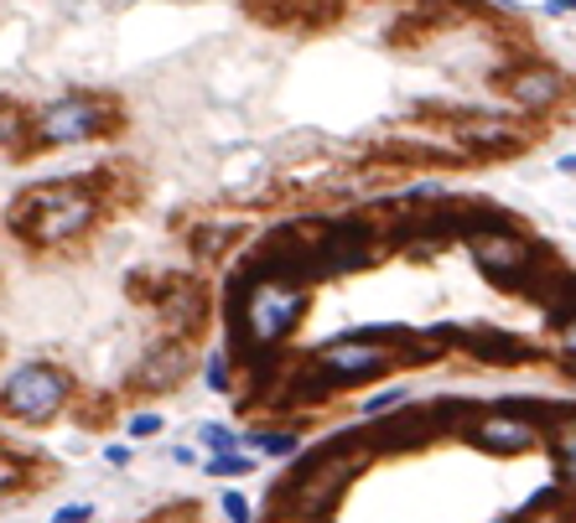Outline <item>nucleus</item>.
<instances>
[{
	"label": "nucleus",
	"mask_w": 576,
	"mask_h": 523,
	"mask_svg": "<svg viewBox=\"0 0 576 523\" xmlns=\"http://www.w3.org/2000/svg\"><path fill=\"white\" fill-rule=\"evenodd\" d=\"M468 441L488 456H519L540 441V425H530L525 415H509V409H488L468 425Z\"/></svg>",
	"instance_id": "nucleus-8"
},
{
	"label": "nucleus",
	"mask_w": 576,
	"mask_h": 523,
	"mask_svg": "<svg viewBox=\"0 0 576 523\" xmlns=\"http://www.w3.org/2000/svg\"><path fill=\"white\" fill-rule=\"evenodd\" d=\"M457 135H462L468 146H478V150H509V146H519V130H515V125H504V120L457 125Z\"/></svg>",
	"instance_id": "nucleus-14"
},
{
	"label": "nucleus",
	"mask_w": 576,
	"mask_h": 523,
	"mask_svg": "<svg viewBox=\"0 0 576 523\" xmlns=\"http://www.w3.org/2000/svg\"><path fill=\"white\" fill-rule=\"evenodd\" d=\"M394 404H406V389H384V394H374V399L364 404V415L374 420V415H384V409H394Z\"/></svg>",
	"instance_id": "nucleus-23"
},
{
	"label": "nucleus",
	"mask_w": 576,
	"mask_h": 523,
	"mask_svg": "<svg viewBox=\"0 0 576 523\" xmlns=\"http://www.w3.org/2000/svg\"><path fill=\"white\" fill-rule=\"evenodd\" d=\"M162 431V415H136L130 420V435H136V441H146V435H156Z\"/></svg>",
	"instance_id": "nucleus-25"
},
{
	"label": "nucleus",
	"mask_w": 576,
	"mask_h": 523,
	"mask_svg": "<svg viewBox=\"0 0 576 523\" xmlns=\"http://www.w3.org/2000/svg\"><path fill=\"white\" fill-rule=\"evenodd\" d=\"M162 312H167V332H172V337H187V327H197V316H203V296H197L193 285H183V290H167Z\"/></svg>",
	"instance_id": "nucleus-13"
},
{
	"label": "nucleus",
	"mask_w": 576,
	"mask_h": 523,
	"mask_svg": "<svg viewBox=\"0 0 576 523\" xmlns=\"http://www.w3.org/2000/svg\"><path fill=\"white\" fill-rule=\"evenodd\" d=\"M250 472H255V456H240V446L208 456V477H250Z\"/></svg>",
	"instance_id": "nucleus-17"
},
{
	"label": "nucleus",
	"mask_w": 576,
	"mask_h": 523,
	"mask_svg": "<svg viewBox=\"0 0 576 523\" xmlns=\"http://www.w3.org/2000/svg\"><path fill=\"white\" fill-rule=\"evenodd\" d=\"M499 6H515V0H499Z\"/></svg>",
	"instance_id": "nucleus-30"
},
{
	"label": "nucleus",
	"mask_w": 576,
	"mask_h": 523,
	"mask_svg": "<svg viewBox=\"0 0 576 523\" xmlns=\"http://www.w3.org/2000/svg\"><path fill=\"white\" fill-rule=\"evenodd\" d=\"M468 255H472V265L484 269L488 280L509 285V290H525V285L540 275V249H535L525 234H515L504 218H494V224H484V228H472V234H468Z\"/></svg>",
	"instance_id": "nucleus-4"
},
{
	"label": "nucleus",
	"mask_w": 576,
	"mask_h": 523,
	"mask_svg": "<svg viewBox=\"0 0 576 523\" xmlns=\"http://www.w3.org/2000/svg\"><path fill=\"white\" fill-rule=\"evenodd\" d=\"M556 327H562V353L566 358H576V312L566 316V322H556Z\"/></svg>",
	"instance_id": "nucleus-26"
},
{
	"label": "nucleus",
	"mask_w": 576,
	"mask_h": 523,
	"mask_svg": "<svg viewBox=\"0 0 576 523\" xmlns=\"http://www.w3.org/2000/svg\"><path fill=\"white\" fill-rule=\"evenodd\" d=\"M364 462H369L364 441H359V435H338V441H328V446L312 451V456L296 466V477L281 487V503L302 523L328 519V513L338 509V497L349 493V482L364 472Z\"/></svg>",
	"instance_id": "nucleus-3"
},
{
	"label": "nucleus",
	"mask_w": 576,
	"mask_h": 523,
	"mask_svg": "<svg viewBox=\"0 0 576 523\" xmlns=\"http://www.w3.org/2000/svg\"><path fill=\"white\" fill-rule=\"evenodd\" d=\"M504 89H509V99H515L519 109H530V115H546V109L562 105L566 78L556 73V68H546V62H530V68H515V73L504 78Z\"/></svg>",
	"instance_id": "nucleus-9"
},
{
	"label": "nucleus",
	"mask_w": 576,
	"mask_h": 523,
	"mask_svg": "<svg viewBox=\"0 0 576 523\" xmlns=\"http://www.w3.org/2000/svg\"><path fill=\"white\" fill-rule=\"evenodd\" d=\"M302 312H306V280L250 265L240 275V285H234V300H228V327H234L240 358L281 347L296 332Z\"/></svg>",
	"instance_id": "nucleus-1"
},
{
	"label": "nucleus",
	"mask_w": 576,
	"mask_h": 523,
	"mask_svg": "<svg viewBox=\"0 0 576 523\" xmlns=\"http://www.w3.org/2000/svg\"><path fill=\"white\" fill-rule=\"evenodd\" d=\"M62 404H68V374L52 368V363H21V368H11L6 384H0V409L27 420V425L52 420Z\"/></svg>",
	"instance_id": "nucleus-6"
},
{
	"label": "nucleus",
	"mask_w": 576,
	"mask_h": 523,
	"mask_svg": "<svg viewBox=\"0 0 576 523\" xmlns=\"http://www.w3.org/2000/svg\"><path fill=\"white\" fill-rule=\"evenodd\" d=\"M183 374H187V353H183V343H162L152 353V358H140V368H136V384L140 389H177L183 384Z\"/></svg>",
	"instance_id": "nucleus-11"
},
{
	"label": "nucleus",
	"mask_w": 576,
	"mask_h": 523,
	"mask_svg": "<svg viewBox=\"0 0 576 523\" xmlns=\"http://www.w3.org/2000/svg\"><path fill=\"white\" fill-rule=\"evenodd\" d=\"M203 378H208L213 394H228V353H208V363H203Z\"/></svg>",
	"instance_id": "nucleus-19"
},
{
	"label": "nucleus",
	"mask_w": 576,
	"mask_h": 523,
	"mask_svg": "<svg viewBox=\"0 0 576 523\" xmlns=\"http://www.w3.org/2000/svg\"><path fill=\"white\" fill-rule=\"evenodd\" d=\"M234 239V228H203L197 234V255H218V244Z\"/></svg>",
	"instance_id": "nucleus-22"
},
{
	"label": "nucleus",
	"mask_w": 576,
	"mask_h": 523,
	"mask_svg": "<svg viewBox=\"0 0 576 523\" xmlns=\"http://www.w3.org/2000/svg\"><path fill=\"white\" fill-rule=\"evenodd\" d=\"M462 343H468V353H478L484 363H525V358H530V347L519 343V337H509V332H494V327L468 332Z\"/></svg>",
	"instance_id": "nucleus-12"
},
{
	"label": "nucleus",
	"mask_w": 576,
	"mask_h": 523,
	"mask_svg": "<svg viewBox=\"0 0 576 523\" xmlns=\"http://www.w3.org/2000/svg\"><path fill=\"white\" fill-rule=\"evenodd\" d=\"M562 171L566 177H576V156H562Z\"/></svg>",
	"instance_id": "nucleus-29"
},
{
	"label": "nucleus",
	"mask_w": 576,
	"mask_h": 523,
	"mask_svg": "<svg viewBox=\"0 0 576 523\" xmlns=\"http://www.w3.org/2000/svg\"><path fill=\"white\" fill-rule=\"evenodd\" d=\"M218 509H224V519H228V523H255V513H250L244 493H224V497H218Z\"/></svg>",
	"instance_id": "nucleus-20"
},
{
	"label": "nucleus",
	"mask_w": 576,
	"mask_h": 523,
	"mask_svg": "<svg viewBox=\"0 0 576 523\" xmlns=\"http://www.w3.org/2000/svg\"><path fill=\"white\" fill-rule=\"evenodd\" d=\"M21 140H31V115H21L16 105H0V150H16Z\"/></svg>",
	"instance_id": "nucleus-16"
},
{
	"label": "nucleus",
	"mask_w": 576,
	"mask_h": 523,
	"mask_svg": "<svg viewBox=\"0 0 576 523\" xmlns=\"http://www.w3.org/2000/svg\"><path fill=\"white\" fill-rule=\"evenodd\" d=\"M437 425H441L437 415H426V409H410V415L380 420V425H374V435H369V446H380V451H410V446H421L426 435H437Z\"/></svg>",
	"instance_id": "nucleus-10"
},
{
	"label": "nucleus",
	"mask_w": 576,
	"mask_h": 523,
	"mask_svg": "<svg viewBox=\"0 0 576 523\" xmlns=\"http://www.w3.org/2000/svg\"><path fill=\"white\" fill-rule=\"evenodd\" d=\"M546 11H550V16H562V11H576V0H546Z\"/></svg>",
	"instance_id": "nucleus-28"
},
{
	"label": "nucleus",
	"mask_w": 576,
	"mask_h": 523,
	"mask_svg": "<svg viewBox=\"0 0 576 523\" xmlns=\"http://www.w3.org/2000/svg\"><path fill=\"white\" fill-rule=\"evenodd\" d=\"M203 446H208V451H228V446H240V435L228 431V425H203Z\"/></svg>",
	"instance_id": "nucleus-21"
},
{
	"label": "nucleus",
	"mask_w": 576,
	"mask_h": 523,
	"mask_svg": "<svg viewBox=\"0 0 576 523\" xmlns=\"http://www.w3.org/2000/svg\"><path fill=\"white\" fill-rule=\"evenodd\" d=\"M94 218H99V197L74 177L27 187V193L11 203V213H6V224H11L27 244H37V249L78 239L84 228H94Z\"/></svg>",
	"instance_id": "nucleus-2"
},
{
	"label": "nucleus",
	"mask_w": 576,
	"mask_h": 523,
	"mask_svg": "<svg viewBox=\"0 0 576 523\" xmlns=\"http://www.w3.org/2000/svg\"><path fill=\"white\" fill-rule=\"evenodd\" d=\"M390 363H394V347L384 332H349L338 343H322L306 368L322 378V389H343V384H364V378L384 374Z\"/></svg>",
	"instance_id": "nucleus-5"
},
{
	"label": "nucleus",
	"mask_w": 576,
	"mask_h": 523,
	"mask_svg": "<svg viewBox=\"0 0 576 523\" xmlns=\"http://www.w3.org/2000/svg\"><path fill=\"white\" fill-rule=\"evenodd\" d=\"M550 451H556V466H562V482L576 487V420H562L550 431Z\"/></svg>",
	"instance_id": "nucleus-15"
},
{
	"label": "nucleus",
	"mask_w": 576,
	"mask_h": 523,
	"mask_svg": "<svg viewBox=\"0 0 576 523\" xmlns=\"http://www.w3.org/2000/svg\"><path fill=\"white\" fill-rule=\"evenodd\" d=\"M105 462L109 466H130V451H125V446H105Z\"/></svg>",
	"instance_id": "nucleus-27"
},
{
	"label": "nucleus",
	"mask_w": 576,
	"mask_h": 523,
	"mask_svg": "<svg viewBox=\"0 0 576 523\" xmlns=\"http://www.w3.org/2000/svg\"><path fill=\"white\" fill-rule=\"evenodd\" d=\"M94 519V503H68V509H58L47 523H89Z\"/></svg>",
	"instance_id": "nucleus-24"
},
{
	"label": "nucleus",
	"mask_w": 576,
	"mask_h": 523,
	"mask_svg": "<svg viewBox=\"0 0 576 523\" xmlns=\"http://www.w3.org/2000/svg\"><path fill=\"white\" fill-rule=\"evenodd\" d=\"M109 130V105L94 93H68L52 99L42 115H31V140L37 146H84L94 135Z\"/></svg>",
	"instance_id": "nucleus-7"
},
{
	"label": "nucleus",
	"mask_w": 576,
	"mask_h": 523,
	"mask_svg": "<svg viewBox=\"0 0 576 523\" xmlns=\"http://www.w3.org/2000/svg\"><path fill=\"white\" fill-rule=\"evenodd\" d=\"M312 523H318V519H312Z\"/></svg>",
	"instance_id": "nucleus-31"
},
{
	"label": "nucleus",
	"mask_w": 576,
	"mask_h": 523,
	"mask_svg": "<svg viewBox=\"0 0 576 523\" xmlns=\"http://www.w3.org/2000/svg\"><path fill=\"white\" fill-rule=\"evenodd\" d=\"M244 441H250V446L255 451H265V456H291V451L302 446V441H296V435H286V431H265V435H244Z\"/></svg>",
	"instance_id": "nucleus-18"
}]
</instances>
